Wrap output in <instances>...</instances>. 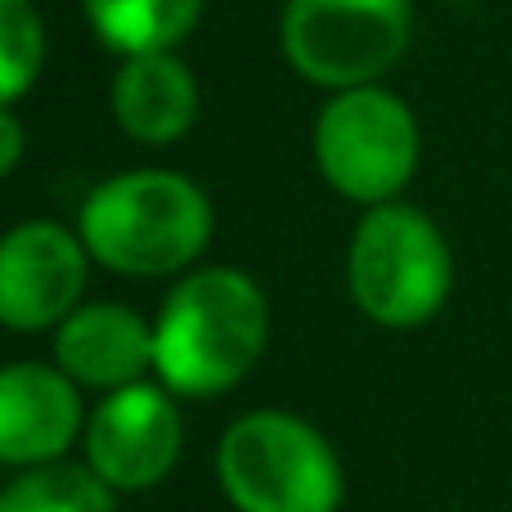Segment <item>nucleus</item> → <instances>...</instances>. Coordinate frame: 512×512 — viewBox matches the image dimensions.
Returning <instances> with one entry per match:
<instances>
[{
	"label": "nucleus",
	"mask_w": 512,
	"mask_h": 512,
	"mask_svg": "<svg viewBox=\"0 0 512 512\" xmlns=\"http://www.w3.org/2000/svg\"><path fill=\"white\" fill-rule=\"evenodd\" d=\"M45 63V23L32 0H0V104H18Z\"/></svg>",
	"instance_id": "obj_14"
},
{
	"label": "nucleus",
	"mask_w": 512,
	"mask_h": 512,
	"mask_svg": "<svg viewBox=\"0 0 512 512\" xmlns=\"http://www.w3.org/2000/svg\"><path fill=\"white\" fill-rule=\"evenodd\" d=\"M310 144L324 185L360 207L396 203L423 158L414 108L378 81L333 90V99L315 117Z\"/></svg>",
	"instance_id": "obj_5"
},
{
	"label": "nucleus",
	"mask_w": 512,
	"mask_h": 512,
	"mask_svg": "<svg viewBox=\"0 0 512 512\" xmlns=\"http://www.w3.org/2000/svg\"><path fill=\"white\" fill-rule=\"evenodd\" d=\"M346 288L378 328H423L454 288V256L441 225L409 203L364 207L346 252Z\"/></svg>",
	"instance_id": "obj_4"
},
{
	"label": "nucleus",
	"mask_w": 512,
	"mask_h": 512,
	"mask_svg": "<svg viewBox=\"0 0 512 512\" xmlns=\"http://www.w3.org/2000/svg\"><path fill=\"white\" fill-rule=\"evenodd\" d=\"M216 216L207 194L167 167L117 171L81 203L77 234L90 261L131 279H167L207 252Z\"/></svg>",
	"instance_id": "obj_2"
},
{
	"label": "nucleus",
	"mask_w": 512,
	"mask_h": 512,
	"mask_svg": "<svg viewBox=\"0 0 512 512\" xmlns=\"http://www.w3.org/2000/svg\"><path fill=\"white\" fill-rule=\"evenodd\" d=\"M81 450H86V468L117 495L162 486L185 450V418L176 391L149 378L108 391L86 414Z\"/></svg>",
	"instance_id": "obj_7"
},
{
	"label": "nucleus",
	"mask_w": 512,
	"mask_h": 512,
	"mask_svg": "<svg viewBox=\"0 0 512 512\" xmlns=\"http://www.w3.org/2000/svg\"><path fill=\"white\" fill-rule=\"evenodd\" d=\"M414 0H288L279 41L292 72L324 90L373 86L400 63Z\"/></svg>",
	"instance_id": "obj_6"
},
{
	"label": "nucleus",
	"mask_w": 512,
	"mask_h": 512,
	"mask_svg": "<svg viewBox=\"0 0 512 512\" xmlns=\"http://www.w3.org/2000/svg\"><path fill=\"white\" fill-rule=\"evenodd\" d=\"M270 342V301L252 274L207 265L171 288L153 319V378L176 396H221Z\"/></svg>",
	"instance_id": "obj_1"
},
{
	"label": "nucleus",
	"mask_w": 512,
	"mask_h": 512,
	"mask_svg": "<svg viewBox=\"0 0 512 512\" xmlns=\"http://www.w3.org/2000/svg\"><path fill=\"white\" fill-rule=\"evenodd\" d=\"M216 477L234 512H337L346 472L315 423L279 409H252L225 427Z\"/></svg>",
	"instance_id": "obj_3"
},
{
	"label": "nucleus",
	"mask_w": 512,
	"mask_h": 512,
	"mask_svg": "<svg viewBox=\"0 0 512 512\" xmlns=\"http://www.w3.org/2000/svg\"><path fill=\"white\" fill-rule=\"evenodd\" d=\"M198 81L176 50H153L122 59L113 77V117L131 140L171 144L198 122Z\"/></svg>",
	"instance_id": "obj_11"
},
{
	"label": "nucleus",
	"mask_w": 512,
	"mask_h": 512,
	"mask_svg": "<svg viewBox=\"0 0 512 512\" xmlns=\"http://www.w3.org/2000/svg\"><path fill=\"white\" fill-rule=\"evenodd\" d=\"M86 432L81 387L59 364H0V468L68 459Z\"/></svg>",
	"instance_id": "obj_9"
},
{
	"label": "nucleus",
	"mask_w": 512,
	"mask_h": 512,
	"mask_svg": "<svg viewBox=\"0 0 512 512\" xmlns=\"http://www.w3.org/2000/svg\"><path fill=\"white\" fill-rule=\"evenodd\" d=\"M27 153V126L18 122L14 104H0V180L14 176Z\"/></svg>",
	"instance_id": "obj_15"
},
{
	"label": "nucleus",
	"mask_w": 512,
	"mask_h": 512,
	"mask_svg": "<svg viewBox=\"0 0 512 512\" xmlns=\"http://www.w3.org/2000/svg\"><path fill=\"white\" fill-rule=\"evenodd\" d=\"M207 0H81L86 23L122 59L176 50L198 27Z\"/></svg>",
	"instance_id": "obj_12"
},
{
	"label": "nucleus",
	"mask_w": 512,
	"mask_h": 512,
	"mask_svg": "<svg viewBox=\"0 0 512 512\" xmlns=\"http://www.w3.org/2000/svg\"><path fill=\"white\" fill-rule=\"evenodd\" d=\"M54 364L77 387L122 391L153 373V324L117 301H86L54 328Z\"/></svg>",
	"instance_id": "obj_10"
},
{
	"label": "nucleus",
	"mask_w": 512,
	"mask_h": 512,
	"mask_svg": "<svg viewBox=\"0 0 512 512\" xmlns=\"http://www.w3.org/2000/svg\"><path fill=\"white\" fill-rule=\"evenodd\" d=\"M90 252L59 221H23L0 234V328L45 333L81 306Z\"/></svg>",
	"instance_id": "obj_8"
},
{
	"label": "nucleus",
	"mask_w": 512,
	"mask_h": 512,
	"mask_svg": "<svg viewBox=\"0 0 512 512\" xmlns=\"http://www.w3.org/2000/svg\"><path fill=\"white\" fill-rule=\"evenodd\" d=\"M0 512H117V490L86 463H41L0 486Z\"/></svg>",
	"instance_id": "obj_13"
}]
</instances>
